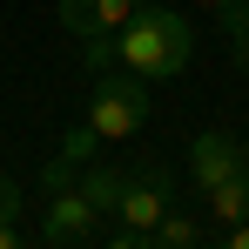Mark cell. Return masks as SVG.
Listing matches in <instances>:
<instances>
[{
	"instance_id": "obj_1",
	"label": "cell",
	"mask_w": 249,
	"mask_h": 249,
	"mask_svg": "<svg viewBox=\"0 0 249 249\" xmlns=\"http://www.w3.org/2000/svg\"><path fill=\"white\" fill-rule=\"evenodd\" d=\"M189 54H196L189 20H175L162 0H155V7H142L135 20H122L115 34L88 41V74H94V68H128L135 81H168V74L189 68Z\"/></svg>"
},
{
	"instance_id": "obj_2",
	"label": "cell",
	"mask_w": 249,
	"mask_h": 249,
	"mask_svg": "<svg viewBox=\"0 0 249 249\" xmlns=\"http://www.w3.org/2000/svg\"><path fill=\"white\" fill-rule=\"evenodd\" d=\"M148 122V81H135L128 68H94V88H88V128L101 142H128Z\"/></svg>"
},
{
	"instance_id": "obj_3",
	"label": "cell",
	"mask_w": 249,
	"mask_h": 249,
	"mask_svg": "<svg viewBox=\"0 0 249 249\" xmlns=\"http://www.w3.org/2000/svg\"><path fill=\"white\" fill-rule=\"evenodd\" d=\"M168 215V175L162 168H142V175H122V196H115V222L128 236H148Z\"/></svg>"
},
{
	"instance_id": "obj_4",
	"label": "cell",
	"mask_w": 249,
	"mask_h": 249,
	"mask_svg": "<svg viewBox=\"0 0 249 249\" xmlns=\"http://www.w3.org/2000/svg\"><path fill=\"white\" fill-rule=\"evenodd\" d=\"M101 222H108V215H101V209L68 182V189H54V196H47V222H41V229H47V243H54V249H74V243H88Z\"/></svg>"
},
{
	"instance_id": "obj_5",
	"label": "cell",
	"mask_w": 249,
	"mask_h": 249,
	"mask_svg": "<svg viewBox=\"0 0 249 249\" xmlns=\"http://www.w3.org/2000/svg\"><path fill=\"white\" fill-rule=\"evenodd\" d=\"M142 7H155V0H61V27H68L74 41H101V34H115L122 20H135Z\"/></svg>"
},
{
	"instance_id": "obj_6",
	"label": "cell",
	"mask_w": 249,
	"mask_h": 249,
	"mask_svg": "<svg viewBox=\"0 0 249 249\" xmlns=\"http://www.w3.org/2000/svg\"><path fill=\"white\" fill-rule=\"evenodd\" d=\"M236 168H249V155L222 135V128H202L196 142H189V175H196V189H215V182H229Z\"/></svg>"
},
{
	"instance_id": "obj_7",
	"label": "cell",
	"mask_w": 249,
	"mask_h": 249,
	"mask_svg": "<svg viewBox=\"0 0 249 249\" xmlns=\"http://www.w3.org/2000/svg\"><path fill=\"white\" fill-rule=\"evenodd\" d=\"M202 196H209V209H215V222H229V229L249 222V168H236L229 182H215V189H202Z\"/></svg>"
},
{
	"instance_id": "obj_8",
	"label": "cell",
	"mask_w": 249,
	"mask_h": 249,
	"mask_svg": "<svg viewBox=\"0 0 249 249\" xmlns=\"http://www.w3.org/2000/svg\"><path fill=\"white\" fill-rule=\"evenodd\" d=\"M74 189H81V196L101 209V215H115V196H122V168H81V175H74Z\"/></svg>"
},
{
	"instance_id": "obj_9",
	"label": "cell",
	"mask_w": 249,
	"mask_h": 249,
	"mask_svg": "<svg viewBox=\"0 0 249 249\" xmlns=\"http://www.w3.org/2000/svg\"><path fill=\"white\" fill-rule=\"evenodd\" d=\"M148 243H155V249H196V243H202V229H196L189 215H175V209H168L162 222L148 229Z\"/></svg>"
},
{
	"instance_id": "obj_10",
	"label": "cell",
	"mask_w": 249,
	"mask_h": 249,
	"mask_svg": "<svg viewBox=\"0 0 249 249\" xmlns=\"http://www.w3.org/2000/svg\"><path fill=\"white\" fill-rule=\"evenodd\" d=\"M222 34H229V54H236V68L249 74V7H222Z\"/></svg>"
},
{
	"instance_id": "obj_11",
	"label": "cell",
	"mask_w": 249,
	"mask_h": 249,
	"mask_svg": "<svg viewBox=\"0 0 249 249\" xmlns=\"http://www.w3.org/2000/svg\"><path fill=\"white\" fill-rule=\"evenodd\" d=\"M94 142H101V135H94V128L81 122V128H74V135H68V148H61V162H74V168H81L88 155H94Z\"/></svg>"
},
{
	"instance_id": "obj_12",
	"label": "cell",
	"mask_w": 249,
	"mask_h": 249,
	"mask_svg": "<svg viewBox=\"0 0 249 249\" xmlns=\"http://www.w3.org/2000/svg\"><path fill=\"white\" fill-rule=\"evenodd\" d=\"M14 215H20V182L0 175V222H14Z\"/></svg>"
},
{
	"instance_id": "obj_13",
	"label": "cell",
	"mask_w": 249,
	"mask_h": 249,
	"mask_svg": "<svg viewBox=\"0 0 249 249\" xmlns=\"http://www.w3.org/2000/svg\"><path fill=\"white\" fill-rule=\"evenodd\" d=\"M108 249H155V243H148V236H128V229H122V236H108Z\"/></svg>"
},
{
	"instance_id": "obj_14",
	"label": "cell",
	"mask_w": 249,
	"mask_h": 249,
	"mask_svg": "<svg viewBox=\"0 0 249 249\" xmlns=\"http://www.w3.org/2000/svg\"><path fill=\"white\" fill-rule=\"evenodd\" d=\"M229 249H249V222H236V229H229Z\"/></svg>"
},
{
	"instance_id": "obj_15",
	"label": "cell",
	"mask_w": 249,
	"mask_h": 249,
	"mask_svg": "<svg viewBox=\"0 0 249 249\" xmlns=\"http://www.w3.org/2000/svg\"><path fill=\"white\" fill-rule=\"evenodd\" d=\"M0 249H20V236H14V222H0Z\"/></svg>"
},
{
	"instance_id": "obj_16",
	"label": "cell",
	"mask_w": 249,
	"mask_h": 249,
	"mask_svg": "<svg viewBox=\"0 0 249 249\" xmlns=\"http://www.w3.org/2000/svg\"><path fill=\"white\" fill-rule=\"evenodd\" d=\"M189 7H229V0H189Z\"/></svg>"
},
{
	"instance_id": "obj_17",
	"label": "cell",
	"mask_w": 249,
	"mask_h": 249,
	"mask_svg": "<svg viewBox=\"0 0 249 249\" xmlns=\"http://www.w3.org/2000/svg\"><path fill=\"white\" fill-rule=\"evenodd\" d=\"M243 155H249V142H243Z\"/></svg>"
}]
</instances>
